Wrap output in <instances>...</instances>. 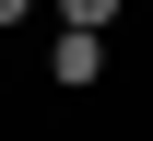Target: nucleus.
I'll list each match as a JSON object with an SVG mask.
<instances>
[{
    "label": "nucleus",
    "instance_id": "2",
    "mask_svg": "<svg viewBox=\"0 0 153 141\" xmlns=\"http://www.w3.org/2000/svg\"><path fill=\"white\" fill-rule=\"evenodd\" d=\"M47 12H59V24H94V35H106V24L130 12V0H47Z\"/></svg>",
    "mask_w": 153,
    "mask_h": 141
},
{
    "label": "nucleus",
    "instance_id": "3",
    "mask_svg": "<svg viewBox=\"0 0 153 141\" xmlns=\"http://www.w3.org/2000/svg\"><path fill=\"white\" fill-rule=\"evenodd\" d=\"M24 12H36V0H0V24H24Z\"/></svg>",
    "mask_w": 153,
    "mask_h": 141
},
{
    "label": "nucleus",
    "instance_id": "1",
    "mask_svg": "<svg viewBox=\"0 0 153 141\" xmlns=\"http://www.w3.org/2000/svg\"><path fill=\"white\" fill-rule=\"evenodd\" d=\"M47 82H59V94L106 82V35H94V24H59V35H47Z\"/></svg>",
    "mask_w": 153,
    "mask_h": 141
}]
</instances>
